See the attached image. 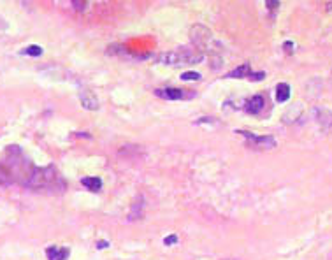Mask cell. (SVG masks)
<instances>
[{"instance_id": "1", "label": "cell", "mask_w": 332, "mask_h": 260, "mask_svg": "<svg viewBox=\"0 0 332 260\" xmlns=\"http://www.w3.org/2000/svg\"><path fill=\"white\" fill-rule=\"evenodd\" d=\"M160 62L167 63V65H183V63H197L202 60L201 53H193V51L183 48L181 51H170V53H162Z\"/></svg>"}, {"instance_id": "2", "label": "cell", "mask_w": 332, "mask_h": 260, "mask_svg": "<svg viewBox=\"0 0 332 260\" xmlns=\"http://www.w3.org/2000/svg\"><path fill=\"white\" fill-rule=\"evenodd\" d=\"M155 95H159L160 99H166V101H185V99L193 97V94L179 88H157Z\"/></svg>"}, {"instance_id": "3", "label": "cell", "mask_w": 332, "mask_h": 260, "mask_svg": "<svg viewBox=\"0 0 332 260\" xmlns=\"http://www.w3.org/2000/svg\"><path fill=\"white\" fill-rule=\"evenodd\" d=\"M237 134L244 136L251 143V146L259 148V150H269V148H275L276 146V141L273 139L271 136H255V134L244 132V130H239Z\"/></svg>"}, {"instance_id": "4", "label": "cell", "mask_w": 332, "mask_h": 260, "mask_svg": "<svg viewBox=\"0 0 332 260\" xmlns=\"http://www.w3.org/2000/svg\"><path fill=\"white\" fill-rule=\"evenodd\" d=\"M190 39L195 44H204L208 41H211V32L204 27V25H195L190 30Z\"/></svg>"}, {"instance_id": "5", "label": "cell", "mask_w": 332, "mask_h": 260, "mask_svg": "<svg viewBox=\"0 0 332 260\" xmlns=\"http://www.w3.org/2000/svg\"><path fill=\"white\" fill-rule=\"evenodd\" d=\"M264 104H266V101H264L262 95H253L251 99L244 101V109H246V113L250 114H259L264 109Z\"/></svg>"}, {"instance_id": "6", "label": "cell", "mask_w": 332, "mask_h": 260, "mask_svg": "<svg viewBox=\"0 0 332 260\" xmlns=\"http://www.w3.org/2000/svg\"><path fill=\"white\" fill-rule=\"evenodd\" d=\"M79 102H81L83 107L88 109V111H97V109H99V99H97L92 92H88V90H83L81 92Z\"/></svg>"}, {"instance_id": "7", "label": "cell", "mask_w": 332, "mask_h": 260, "mask_svg": "<svg viewBox=\"0 0 332 260\" xmlns=\"http://www.w3.org/2000/svg\"><path fill=\"white\" fill-rule=\"evenodd\" d=\"M70 255L69 248H60V246H50L46 250L48 260H67Z\"/></svg>"}, {"instance_id": "8", "label": "cell", "mask_w": 332, "mask_h": 260, "mask_svg": "<svg viewBox=\"0 0 332 260\" xmlns=\"http://www.w3.org/2000/svg\"><path fill=\"white\" fill-rule=\"evenodd\" d=\"M81 185L86 188V190L97 194V192L102 188V179L101 178H93V176H86V178L81 179Z\"/></svg>"}, {"instance_id": "9", "label": "cell", "mask_w": 332, "mask_h": 260, "mask_svg": "<svg viewBox=\"0 0 332 260\" xmlns=\"http://www.w3.org/2000/svg\"><path fill=\"white\" fill-rule=\"evenodd\" d=\"M253 72L251 70V67L248 65V63H244V65L237 67V69L230 70V72L227 74V78H250V74Z\"/></svg>"}, {"instance_id": "10", "label": "cell", "mask_w": 332, "mask_h": 260, "mask_svg": "<svg viewBox=\"0 0 332 260\" xmlns=\"http://www.w3.org/2000/svg\"><path fill=\"white\" fill-rule=\"evenodd\" d=\"M290 99V86L286 83H279L276 86V101L278 102H286Z\"/></svg>"}, {"instance_id": "11", "label": "cell", "mask_w": 332, "mask_h": 260, "mask_svg": "<svg viewBox=\"0 0 332 260\" xmlns=\"http://www.w3.org/2000/svg\"><path fill=\"white\" fill-rule=\"evenodd\" d=\"M21 53L28 54V56H41V54H43V48L41 46H28L27 50H23Z\"/></svg>"}, {"instance_id": "12", "label": "cell", "mask_w": 332, "mask_h": 260, "mask_svg": "<svg viewBox=\"0 0 332 260\" xmlns=\"http://www.w3.org/2000/svg\"><path fill=\"white\" fill-rule=\"evenodd\" d=\"M195 79H201V74H199V72H193V70H190V72H183L181 74V81H195Z\"/></svg>"}, {"instance_id": "13", "label": "cell", "mask_w": 332, "mask_h": 260, "mask_svg": "<svg viewBox=\"0 0 332 260\" xmlns=\"http://www.w3.org/2000/svg\"><path fill=\"white\" fill-rule=\"evenodd\" d=\"M264 78H266V74L264 72H251L248 79H251V81H262Z\"/></svg>"}, {"instance_id": "14", "label": "cell", "mask_w": 332, "mask_h": 260, "mask_svg": "<svg viewBox=\"0 0 332 260\" xmlns=\"http://www.w3.org/2000/svg\"><path fill=\"white\" fill-rule=\"evenodd\" d=\"M174 243H178V236H176V234H172V236H169V237H166V239H164V245H174Z\"/></svg>"}, {"instance_id": "15", "label": "cell", "mask_w": 332, "mask_h": 260, "mask_svg": "<svg viewBox=\"0 0 332 260\" xmlns=\"http://www.w3.org/2000/svg\"><path fill=\"white\" fill-rule=\"evenodd\" d=\"M266 7L269 9L271 12H275L276 9H279V2H271L269 0V2H266Z\"/></svg>"}, {"instance_id": "16", "label": "cell", "mask_w": 332, "mask_h": 260, "mask_svg": "<svg viewBox=\"0 0 332 260\" xmlns=\"http://www.w3.org/2000/svg\"><path fill=\"white\" fill-rule=\"evenodd\" d=\"M72 5L77 9V11H83V9L86 7V2H79V0H74V2H72Z\"/></svg>"}, {"instance_id": "17", "label": "cell", "mask_w": 332, "mask_h": 260, "mask_svg": "<svg viewBox=\"0 0 332 260\" xmlns=\"http://www.w3.org/2000/svg\"><path fill=\"white\" fill-rule=\"evenodd\" d=\"M109 243H106V241H101V243H97V248H108Z\"/></svg>"}, {"instance_id": "18", "label": "cell", "mask_w": 332, "mask_h": 260, "mask_svg": "<svg viewBox=\"0 0 332 260\" xmlns=\"http://www.w3.org/2000/svg\"><path fill=\"white\" fill-rule=\"evenodd\" d=\"M283 48H285L286 51H290V50H292V48H294V44H292V43H290V41H288V43H285V46H283Z\"/></svg>"}]
</instances>
